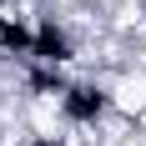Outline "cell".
Returning <instances> with one entry per match:
<instances>
[{
    "label": "cell",
    "instance_id": "7a4b0ae2",
    "mask_svg": "<svg viewBox=\"0 0 146 146\" xmlns=\"http://www.w3.org/2000/svg\"><path fill=\"white\" fill-rule=\"evenodd\" d=\"M81 56L76 45V30L60 20V15H35V45H30V60H45V66H71Z\"/></svg>",
    "mask_w": 146,
    "mask_h": 146
},
{
    "label": "cell",
    "instance_id": "3957f363",
    "mask_svg": "<svg viewBox=\"0 0 146 146\" xmlns=\"http://www.w3.org/2000/svg\"><path fill=\"white\" fill-rule=\"evenodd\" d=\"M15 146H71V136H60V131H35V136H20Z\"/></svg>",
    "mask_w": 146,
    "mask_h": 146
},
{
    "label": "cell",
    "instance_id": "6da1fadb",
    "mask_svg": "<svg viewBox=\"0 0 146 146\" xmlns=\"http://www.w3.org/2000/svg\"><path fill=\"white\" fill-rule=\"evenodd\" d=\"M56 111L66 126H76V131H96L111 111H116V96H111V86H101V81H71V86L56 96Z\"/></svg>",
    "mask_w": 146,
    "mask_h": 146
}]
</instances>
